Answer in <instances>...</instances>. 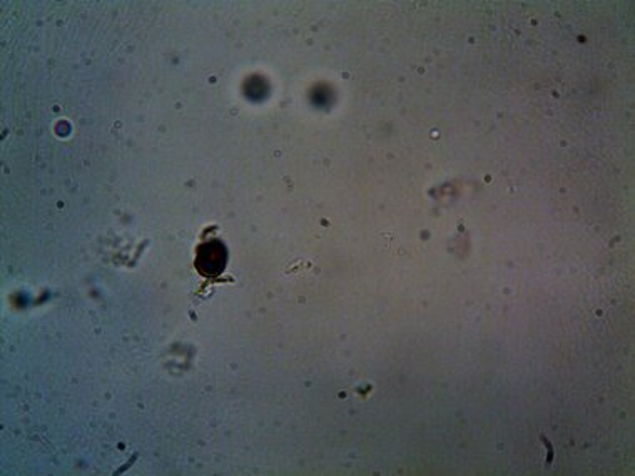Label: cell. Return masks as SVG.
Wrapping results in <instances>:
<instances>
[{"label": "cell", "instance_id": "obj_1", "mask_svg": "<svg viewBox=\"0 0 635 476\" xmlns=\"http://www.w3.org/2000/svg\"><path fill=\"white\" fill-rule=\"evenodd\" d=\"M226 247L221 241L213 239L197 247L196 251V270L207 279H214L221 276L226 268Z\"/></svg>", "mask_w": 635, "mask_h": 476}]
</instances>
